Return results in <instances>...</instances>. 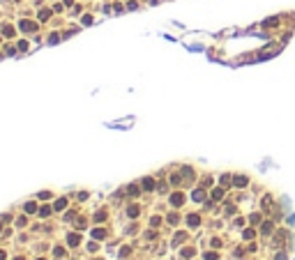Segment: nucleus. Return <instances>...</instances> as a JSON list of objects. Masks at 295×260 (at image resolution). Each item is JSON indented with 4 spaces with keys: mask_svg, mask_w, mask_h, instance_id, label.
Wrapping results in <instances>:
<instances>
[{
    "mask_svg": "<svg viewBox=\"0 0 295 260\" xmlns=\"http://www.w3.org/2000/svg\"><path fill=\"white\" fill-rule=\"evenodd\" d=\"M67 244H69V246H78V244H81V235L72 233V235L67 237Z\"/></svg>",
    "mask_w": 295,
    "mask_h": 260,
    "instance_id": "f257e3e1",
    "label": "nucleus"
},
{
    "mask_svg": "<svg viewBox=\"0 0 295 260\" xmlns=\"http://www.w3.org/2000/svg\"><path fill=\"white\" fill-rule=\"evenodd\" d=\"M141 187H143L145 191H152V189H155V180H152V177H145L143 182H141Z\"/></svg>",
    "mask_w": 295,
    "mask_h": 260,
    "instance_id": "f03ea898",
    "label": "nucleus"
},
{
    "mask_svg": "<svg viewBox=\"0 0 295 260\" xmlns=\"http://www.w3.org/2000/svg\"><path fill=\"white\" fill-rule=\"evenodd\" d=\"M171 203L175 205V207H180V205L185 203V196H182V193H173V196H171Z\"/></svg>",
    "mask_w": 295,
    "mask_h": 260,
    "instance_id": "7ed1b4c3",
    "label": "nucleus"
},
{
    "mask_svg": "<svg viewBox=\"0 0 295 260\" xmlns=\"http://www.w3.org/2000/svg\"><path fill=\"white\" fill-rule=\"evenodd\" d=\"M139 212H141V209H139V205H131V207L127 209V214H129V219H136V216H139Z\"/></svg>",
    "mask_w": 295,
    "mask_h": 260,
    "instance_id": "20e7f679",
    "label": "nucleus"
},
{
    "mask_svg": "<svg viewBox=\"0 0 295 260\" xmlns=\"http://www.w3.org/2000/svg\"><path fill=\"white\" fill-rule=\"evenodd\" d=\"M92 237H95V239H104V237H106V230L95 228V230H92Z\"/></svg>",
    "mask_w": 295,
    "mask_h": 260,
    "instance_id": "39448f33",
    "label": "nucleus"
},
{
    "mask_svg": "<svg viewBox=\"0 0 295 260\" xmlns=\"http://www.w3.org/2000/svg\"><path fill=\"white\" fill-rule=\"evenodd\" d=\"M187 221H189V226H198V223H201L198 214H189V219H187Z\"/></svg>",
    "mask_w": 295,
    "mask_h": 260,
    "instance_id": "423d86ee",
    "label": "nucleus"
},
{
    "mask_svg": "<svg viewBox=\"0 0 295 260\" xmlns=\"http://www.w3.org/2000/svg\"><path fill=\"white\" fill-rule=\"evenodd\" d=\"M95 221H97V223H102V221H106V212H104V209H99V212L95 214Z\"/></svg>",
    "mask_w": 295,
    "mask_h": 260,
    "instance_id": "0eeeda50",
    "label": "nucleus"
},
{
    "mask_svg": "<svg viewBox=\"0 0 295 260\" xmlns=\"http://www.w3.org/2000/svg\"><path fill=\"white\" fill-rule=\"evenodd\" d=\"M203 198H205V191H203V189H196V191H194V200H198V203H201Z\"/></svg>",
    "mask_w": 295,
    "mask_h": 260,
    "instance_id": "6e6552de",
    "label": "nucleus"
},
{
    "mask_svg": "<svg viewBox=\"0 0 295 260\" xmlns=\"http://www.w3.org/2000/svg\"><path fill=\"white\" fill-rule=\"evenodd\" d=\"M65 207H67V200H65V198L56 200V209H58V212H60V209H65Z\"/></svg>",
    "mask_w": 295,
    "mask_h": 260,
    "instance_id": "1a4fd4ad",
    "label": "nucleus"
},
{
    "mask_svg": "<svg viewBox=\"0 0 295 260\" xmlns=\"http://www.w3.org/2000/svg\"><path fill=\"white\" fill-rule=\"evenodd\" d=\"M26 212H28V214H35V212H37V203H28V205H26Z\"/></svg>",
    "mask_w": 295,
    "mask_h": 260,
    "instance_id": "9d476101",
    "label": "nucleus"
},
{
    "mask_svg": "<svg viewBox=\"0 0 295 260\" xmlns=\"http://www.w3.org/2000/svg\"><path fill=\"white\" fill-rule=\"evenodd\" d=\"M129 253H131V249H129V246H122V249H120V258H127Z\"/></svg>",
    "mask_w": 295,
    "mask_h": 260,
    "instance_id": "9b49d317",
    "label": "nucleus"
},
{
    "mask_svg": "<svg viewBox=\"0 0 295 260\" xmlns=\"http://www.w3.org/2000/svg\"><path fill=\"white\" fill-rule=\"evenodd\" d=\"M235 184L238 187H247V177H235Z\"/></svg>",
    "mask_w": 295,
    "mask_h": 260,
    "instance_id": "f8f14e48",
    "label": "nucleus"
},
{
    "mask_svg": "<svg viewBox=\"0 0 295 260\" xmlns=\"http://www.w3.org/2000/svg\"><path fill=\"white\" fill-rule=\"evenodd\" d=\"M221 196H224V191H221V189H214V191H212V198H214V200H219Z\"/></svg>",
    "mask_w": 295,
    "mask_h": 260,
    "instance_id": "ddd939ff",
    "label": "nucleus"
},
{
    "mask_svg": "<svg viewBox=\"0 0 295 260\" xmlns=\"http://www.w3.org/2000/svg\"><path fill=\"white\" fill-rule=\"evenodd\" d=\"M21 28H23V30H35V26H32V23H28V21L21 23Z\"/></svg>",
    "mask_w": 295,
    "mask_h": 260,
    "instance_id": "4468645a",
    "label": "nucleus"
},
{
    "mask_svg": "<svg viewBox=\"0 0 295 260\" xmlns=\"http://www.w3.org/2000/svg\"><path fill=\"white\" fill-rule=\"evenodd\" d=\"M53 253H56L58 258H62V255H65V249H62V246H56V251H53Z\"/></svg>",
    "mask_w": 295,
    "mask_h": 260,
    "instance_id": "2eb2a0df",
    "label": "nucleus"
},
{
    "mask_svg": "<svg viewBox=\"0 0 295 260\" xmlns=\"http://www.w3.org/2000/svg\"><path fill=\"white\" fill-rule=\"evenodd\" d=\"M178 221H180V216H178V214H171V216H168V223H178Z\"/></svg>",
    "mask_w": 295,
    "mask_h": 260,
    "instance_id": "dca6fc26",
    "label": "nucleus"
},
{
    "mask_svg": "<svg viewBox=\"0 0 295 260\" xmlns=\"http://www.w3.org/2000/svg\"><path fill=\"white\" fill-rule=\"evenodd\" d=\"M39 214H41V216H49V214H51V207H41Z\"/></svg>",
    "mask_w": 295,
    "mask_h": 260,
    "instance_id": "f3484780",
    "label": "nucleus"
},
{
    "mask_svg": "<svg viewBox=\"0 0 295 260\" xmlns=\"http://www.w3.org/2000/svg\"><path fill=\"white\" fill-rule=\"evenodd\" d=\"M182 255H185V258H192L194 251H192V249H185V251H182Z\"/></svg>",
    "mask_w": 295,
    "mask_h": 260,
    "instance_id": "a211bd4d",
    "label": "nucleus"
},
{
    "mask_svg": "<svg viewBox=\"0 0 295 260\" xmlns=\"http://www.w3.org/2000/svg\"><path fill=\"white\" fill-rule=\"evenodd\" d=\"M127 193H131V196H136V193H139V187H129V189H127Z\"/></svg>",
    "mask_w": 295,
    "mask_h": 260,
    "instance_id": "6ab92c4d",
    "label": "nucleus"
},
{
    "mask_svg": "<svg viewBox=\"0 0 295 260\" xmlns=\"http://www.w3.org/2000/svg\"><path fill=\"white\" fill-rule=\"evenodd\" d=\"M263 233H265V235H270V233H272V226L265 223V226H263Z\"/></svg>",
    "mask_w": 295,
    "mask_h": 260,
    "instance_id": "aec40b11",
    "label": "nucleus"
},
{
    "mask_svg": "<svg viewBox=\"0 0 295 260\" xmlns=\"http://www.w3.org/2000/svg\"><path fill=\"white\" fill-rule=\"evenodd\" d=\"M88 251H90V253H95V251H97V244H95V242H90V244H88Z\"/></svg>",
    "mask_w": 295,
    "mask_h": 260,
    "instance_id": "412c9836",
    "label": "nucleus"
},
{
    "mask_svg": "<svg viewBox=\"0 0 295 260\" xmlns=\"http://www.w3.org/2000/svg\"><path fill=\"white\" fill-rule=\"evenodd\" d=\"M76 228H85V219H78V221H76Z\"/></svg>",
    "mask_w": 295,
    "mask_h": 260,
    "instance_id": "4be33fe9",
    "label": "nucleus"
},
{
    "mask_svg": "<svg viewBox=\"0 0 295 260\" xmlns=\"http://www.w3.org/2000/svg\"><path fill=\"white\" fill-rule=\"evenodd\" d=\"M254 237V230H244V239H251Z\"/></svg>",
    "mask_w": 295,
    "mask_h": 260,
    "instance_id": "5701e85b",
    "label": "nucleus"
},
{
    "mask_svg": "<svg viewBox=\"0 0 295 260\" xmlns=\"http://www.w3.org/2000/svg\"><path fill=\"white\" fill-rule=\"evenodd\" d=\"M171 182H173V184H180L182 180H180V175H173V177H171Z\"/></svg>",
    "mask_w": 295,
    "mask_h": 260,
    "instance_id": "b1692460",
    "label": "nucleus"
},
{
    "mask_svg": "<svg viewBox=\"0 0 295 260\" xmlns=\"http://www.w3.org/2000/svg\"><path fill=\"white\" fill-rule=\"evenodd\" d=\"M182 239H185V233H178V237H175V244H180Z\"/></svg>",
    "mask_w": 295,
    "mask_h": 260,
    "instance_id": "393cba45",
    "label": "nucleus"
},
{
    "mask_svg": "<svg viewBox=\"0 0 295 260\" xmlns=\"http://www.w3.org/2000/svg\"><path fill=\"white\" fill-rule=\"evenodd\" d=\"M205 260H217V253H207V255H205Z\"/></svg>",
    "mask_w": 295,
    "mask_h": 260,
    "instance_id": "a878e982",
    "label": "nucleus"
},
{
    "mask_svg": "<svg viewBox=\"0 0 295 260\" xmlns=\"http://www.w3.org/2000/svg\"><path fill=\"white\" fill-rule=\"evenodd\" d=\"M0 260H5V251H0Z\"/></svg>",
    "mask_w": 295,
    "mask_h": 260,
    "instance_id": "bb28decb",
    "label": "nucleus"
},
{
    "mask_svg": "<svg viewBox=\"0 0 295 260\" xmlns=\"http://www.w3.org/2000/svg\"><path fill=\"white\" fill-rule=\"evenodd\" d=\"M16 260H23V258H16Z\"/></svg>",
    "mask_w": 295,
    "mask_h": 260,
    "instance_id": "cd10ccee",
    "label": "nucleus"
},
{
    "mask_svg": "<svg viewBox=\"0 0 295 260\" xmlns=\"http://www.w3.org/2000/svg\"><path fill=\"white\" fill-rule=\"evenodd\" d=\"M39 260H44V258H39Z\"/></svg>",
    "mask_w": 295,
    "mask_h": 260,
    "instance_id": "c85d7f7f",
    "label": "nucleus"
}]
</instances>
